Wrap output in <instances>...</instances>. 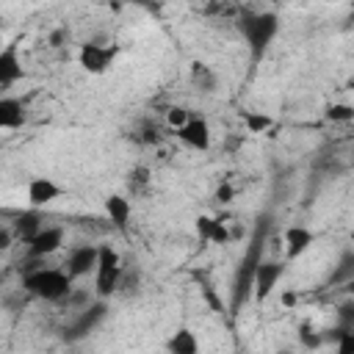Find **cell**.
<instances>
[{"instance_id":"6da1fadb","label":"cell","mask_w":354,"mask_h":354,"mask_svg":"<svg viewBox=\"0 0 354 354\" xmlns=\"http://www.w3.org/2000/svg\"><path fill=\"white\" fill-rule=\"evenodd\" d=\"M75 277L66 268H47L44 260H30L22 271V290L41 301H64L75 288Z\"/></svg>"},{"instance_id":"7a4b0ae2","label":"cell","mask_w":354,"mask_h":354,"mask_svg":"<svg viewBox=\"0 0 354 354\" xmlns=\"http://www.w3.org/2000/svg\"><path fill=\"white\" fill-rule=\"evenodd\" d=\"M238 30H241L252 58L260 61L279 33V14L277 11H246L238 19Z\"/></svg>"},{"instance_id":"3957f363","label":"cell","mask_w":354,"mask_h":354,"mask_svg":"<svg viewBox=\"0 0 354 354\" xmlns=\"http://www.w3.org/2000/svg\"><path fill=\"white\" fill-rule=\"evenodd\" d=\"M124 277V266L119 252L111 243H100V260H97V271H94V293L97 299H108L119 290Z\"/></svg>"},{"instance_id":"277c9868","label":"cell","mask_w":354,"mask_h":354,"mask_svg":"<svg viewBox=\"0 0 354 354\" xmlns=\"http://www.w3.org/2000/svg\"><path fill=\"white\" fill-rule=\"evenodd\" d=\"M64 238H66V230L61 224H44L30 241H25V257L44 260L64 246Z\"/></svg>"},{"instance_id":"5b68a950","label":"cell","mask_w":354,"mask_h":354,"mask_svg":"<svg viewBox=\"0 0 354 354\" xmlns=\"http://www.w3.org/2000/svg\"><path fill=\"white\" fill-rule=\"evenodd\" d=\"M113 58H116V50L105 47V44H97V41H86L77 50V64L88 75H105L111 69Z\"/></svg>"},{"instance_id":"8992f818","label":"cell","mask_w":354,"mask_h":354,"mask_svg":"<svg viewBox=\"0 0 354 354\" xmlns=\"http://www.w3.org/2000/svg\"><path fill=\"white\" fill-rule=\"evenodd\" d=\"M97 260H100V246L94 243H77L66 252V260H64V268L80 279V277H88L97 271Z\"/></svg>"},{"instance_id":"52a82bcc","label":"cell","mask_w":354,"mask_h":354,"mask_svg":"<svg viewBox=\"0 0 354 354\" xmlns=\"http://www.w3.org/2000/svg\"><path fill=\"white\" fill-rule=\"evenodd\" d=\"M174 136L188 149H196V152H207L210 144H213V130H210V124H207L205 116H191L180 130H174Z\"/></svg>"},{"instance_id":"ba28073f","label":"cell","mask_w":354,"mask_h":354,"mask_svg":"<svg viewBox=\"0 0 354 354\" xmlns=\"http://www.w3.org/2000/svg\"><path fill=\"white\" fill-rule=\"evenodd\" d=\"M282 274H285V266L282 263H277V260H260L257 268H254V279H252L254 299L257 301H266L274 293V288L282 279Z\"/></svg>"},{"instance_id":"9c48e42d","label":"cell","mask_w":354,"mask_h":354,"mask_svg":"<svg viewBox=\"0 0 354 354\" xmlns=\"http://www.w3.org/2000/svg\"><path fill=\"white\" fill-rule=\"evenodd\" d=\"M25 196H28L30 207L41 210V207H47V205H53L55 199L64 196V185H58L53 177H33L25 188Z\"/></svg>"},{"instance_id":"30bf717a","label":"cell","mask_w":354,"mask_h":354,"mask_svg":"<svg viewBox=\"0 0 354 354\" xmlns=\"http://www.w3.org/2000/svg\"><path fill=\"white\" fill-rule=\"evenodd\" d=\"M282 243H285V257L288 260H299L315 243V232L310 227H304V224H290L282 232Z\"/></svg>"},{"instance_id":"8fae6325","label":"cell","mask_w":354,"mask_h":354,"mask_svg":"<svg viewBox=\"0 0 354 354\" xmlns=\"http://www.w3.org/2000/svg\"><path fill=\"white\" fill-rule=\"evenodd\" d=\"M22 75H25V69H22L17 44H6L0 50V88L8 91L17 80H22Z\"/></svg>"},{"instance_id":"7c38bea8","label":"cell","mask_w":354,"mask_h":354,"mask_svg":"<svg viewBox=\"0 0 354 354\" xmlns=\"http://www.w3.org/2000/svg\"><path fill=\"white\" fill-rule=\"evenodd\" d=\"M102 207H105V216H108L111 227L127 230L130 216H133V205H130V199H127L124 194H111V196H105Z\"/></svg>"},{"instance_id":"4fadbf2b","label":"cell","mask_w":354,"mask_h":354,"mask_svg":"<svg viewBox=\"0 0 354 354\" xmlns=\"http://www.w3.org/2000/svg\"><path fill=\"white\" fill-rule=\"evenodd\" d=\"M108 315V307H105V299H100L97 304H86V307H80V313H77V321L72 324V337H83V335H88L102 318Z\"/></svg>"},{"instance_id":"5bb4252c","label":"cell","mask_w":354,"mask_h":354,"mask_svg":"<svg viewBox=\"0 0 354 354\" xmlns=\"http://www.w3.org/2000/svg\"><path fill=\"white\" fill-rule=\"evenodd\" d=\"M326 285L329 288H340V285H354V246L343 249L337 263L332 266V271L326 274Z\"/></svg>"},{"instance_id":"9a60e30c","label":"cell","mask_w":354,"mask_h":354,"mask_svg":"<svg viewBox=\"0 0 354 354\" xmlns=\"http://www.w3.org/2000/svg\"><path fill=\"white\" fill-rule=\"evenodd\" d=\"M25 124V105L17 97H0V127L3 130H17Z\"/></svg>"},{"instance_id":"2e32d148","label":"cell","mask_w":354,"mask_h":354,"mask_svg":"<svg viewBox=\"0 0 354 354\" xmlns=\"http://www.w3.org/2000/svg\"><path fill=\"white\" fill-rule=\"evenodd\" d=\"M166 351H171V354H196L199 351V340L188 326H180L177 332L169 335Z\"/></svg>"},{"instance_id":"e0dca14e","label":"cell","mask_w":354,"mask_h":354,"mask_svg":"<svg viewBox=\"0 0 354 354\" xmlns=\"http://www.w3.org/2000/svg\"><path fill=\"white\" fill-rule=\"evenodd\" d=\"M188 80H191V86L199 88V91H213L216 83H218L213 66H207L205 61H194V64L188 66Z\"/></svg>"},{"instance_id":"ac0fdd59","label":"cell","mask_w":354,"mask_h":354,"mask_svg":"<svg viewBox=\"0 0 354 354\" xmlns=\"http://www.w3.org/2000/svg\"><path fill=\"white\" fill-rule=\"evenodd\" d=\"M41 227H44V224H41L39 207H30V210H25V213L17 216V221H14V235L22 238V243H25V241H30Z\"/></svg>"},{"instance_id":"d6986e66","label":"cell","mask_w":354,"mask_h":354,"mask_svg":"<svg viewBox=\"0 0 354 354\" xmlns=\"http://www.w3.org/2000/svg\"><path fill=\"white\" fill-rule=\"evenodd\" d=\"M324 119L332 124H351L354 122V102H343V100L329 102L324 108Z\"/></svg>"},{"instance_id":"ffe728a7","label":"cell","mask_w":354,"mask_h":354,"mask_svg":"<svg viewBox=\"0 0 354 354\" xmlns=\"http://www.w3.org/2000/svg\"><path fill=\"white\" fill-rule=\"evenodd\" d=\"M241 122H243L246 133H252V136L266 133V130L274 127V119H271L266 111H243V113H241Z\"/></svg>"},{"instance_id":"44dd1931","label":"cell","mask_w":354,"mask_h":354,"mask_svg":"<svg viewBox=\"0 0 354 354\" xmlns=\"http://www.w3.org/2000/svg\"><path fill=\"white\" fill-rule=\"evenodd\" d=\"M191 116H194V113H191L185 105H169V108H166V124H169L171 130H180Z\"/></svg>"},{"instance_id":"7402d4cb","label":"cell","mask_w":354,"mask_h":354,"mask_svg":"<svg viewBox=\"0 0 354 354\" xmlns=\"http://www.w3.org/2000/svg\"><path fill=\"white\" fill-rule=\"evenodd\" d=\"M194 230H196V235H199L205 243H210V238H213V230H216V216L199 213V216H196V221H194Z\"/></svg>"},{"instance_id":"603a6c76","label":"cell","mask_w":354,"mask_h":354,"mask_svg":"<svg viewBox=\"0 0 354 354\" xmlns=\"http://www.w3.org/2000/svg\"><path fill=\"white\" fill-rule=\"evenodd\" d=\"M299 340H301V346L318 348V346L324 343V335H321V332H315V326H313V324H301V326H299Z\"/></svg>"},{"instance_id":"cb8c5ba5","label":"cell","mask_w":354,"mask_h":354,"mask_svg":"<svg viewBox=\"0 0 354 354\" xmlns=\"http://www.w3.org/2000/svg\"><path fill=\"white\" fill-rule=\"evenodd\" d=\"M337 324L354 326V299H346L343 304H337Z\"/></svg>"},{"instance_id":"d4e9b609","label":"cell","mask_w":354,"mask_h":354,"mask_svg":"<svg viewBox=\"0 0 354 354\" xmlns=\"http://www.w3.org/2000/svg\"><path fill=\"white\" fill-rule=\"evenodd\" d=\"M230 241H232V235H230L227 224H224L221 218H216V230H213V238H210V243H218V246H224V243H230Z\"/></svg>"},{"instance_id":"484cf974","label":"cell","mask_w":354,"mask_h":354,"mask_svg":"<svg viewBox=\"0 0 354 354\" xmlns=\"http://www.w3.org/2000/svg\"><path fill=\"white\" fill-rule=\"evenodd\" d=\"M147 174H149L147 169H133V171L127 174V177H130V180H127L130 188H133V185H144V183H147Z\"/></svg>"},{"instance_id":"4316f807","label":"cell","mask_w":354,"mask_h":354,"mask_svg":"<svg viewBox=\"0 0 354 354\" xmlns=\"http://www.w3.org/2000/svg\"><path fill=\"white\" fill-rule=\"evenodd\" d=\"M216 199H218V202H230V199H232V188H230V185H218Z\"/></svg>"},{"instance_id":"83f0119b","label":"cell","mask_w":354,"mask_h":354,"mask_svg":"<svg viewBox=\"0 0 354 354\" xmlns=\"http://www.w3.org/2000/svg\"><path fill=\"white\" fill-rule=\"evenodd\" d=\"M296 299H299V296H296V290H282V296H279V301H282L285 307H293V304H296Z\"/></svg>"},{"instance_id":"f1b7e54d","label":"cell","mask_w":354,"mask_h":354,"mask_svg":"<svg viewBox=\"0 0 354 354\" xmlns=\"http://www.w3.org/2000/svg\"><path fill=\"white\" fill-rule=\"evenodd\" d=\"M346 88H348V91H354V75H351V77L346 80Z\"/></svg>"},{"instance_id":"f546056e","label":"cell","mask_w":354,"mask_h":354,"mask_svg":"<svg viewBox=\"0 0 354 354\" xmlns=\"http://www.w3.org/2000/svg\"><path fill=\"white\" fill-rule=\"evenodd\" d=\"M351 288H354V285H351Z\"/></svg>"}]
</instances>
